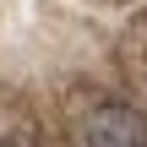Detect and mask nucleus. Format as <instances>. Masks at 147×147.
Wrapping results in <instances>:
<instances>
[{"label": "nucleus", "instance_id": "1", "mask_svg": "<svg viewBox=\"0 0 147 147\" xmlns=\"http://www.w3.org/2000/svg\"><path fill=\"white\" fill-rule=\"evenodd\" d=\"M82 147H147V115L136 104H98L82 120Z\"/></svg>", "mask_w": 147, "mask_h": 147}]
</instances>
